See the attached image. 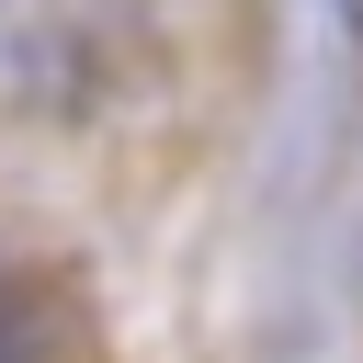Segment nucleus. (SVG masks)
I'll return each instance as SVG.
<instances>
[{"instance_id": "1", "label": "nucleus", "mask_w": 363, "mask_h": 363, "mask_svg": "<svg viewBox=\"0 0 363 363\" xmlns=\"http://www.w3.org/2000/svg\"><path fill=\"white\" fill-rule=\"evenodd\" d=\"M0 363H11V329H0Z\"/></svg>"}]
</instances>
